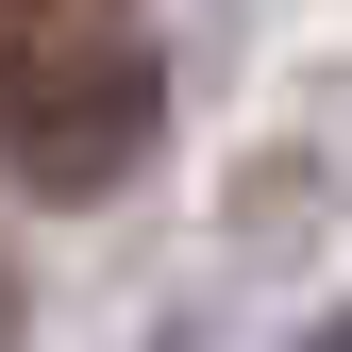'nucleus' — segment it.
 Here are the masks:
<instances>
[{"label":"nucleus","mask_w":352,"mask_h":352,"mask_svg":"<svg viewBox=\"0 0 352 352\" xmlns=\"http://www.w3.org/2000/svg\"><path fill=\"white\" fill-rule=\"evenodd\" d=\"M135 135H151V67L118 51V34H84V17L0 0V151H17L51 201H84V185L135 168Z\"/></svg>","instance_id":"nucleus-1"},{"label":"nucleus","mask_w":352,"mask_h":352,"mask_svg":"<svg viewBox=\"0 0 352 352\" xmlns=\"http://www.w3.org/2000/svg\"><path fill=\"white\" fill-rule=\"evenodd\" d=\"M302 352H352V319H319V336H302Z\"/></svg>","instance_id":"nucleus-2"},{"label":"nucleus","mask_w":352,"mask_h":352,"mask_svg":"<svg viewBox=\"0 0 352 352\" xmlns=\"http://www.w3.org/2000/svg\"><path fill=\"white\" fill-rule=\"evenodd\" d=\"M34 17H101V0H34Z\"/></svg>","instance_id":"nucleus-3"},{"label":"nucleus","mask_w":352,"mask_h":352,"mask_svg":"<svg viewBox=\"0 0 352 352\" xmlns=\"http://www.w3.org/2000/svg\"><path fill=\"white\" fill-rule=\"evenodd\" d=\"M0 319H17V285H0Z\"/></svg>","instance_id":"nucleus-4"}]
</instances>
